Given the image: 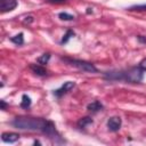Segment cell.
<instances>
[{"instance_id": "6da1fadb", "label": "cell", "mask_w": 146, "mask_h": 146, "mask_svg": "<svg viewBox=\"0 0 146 146\" xmlns=\"http://www.w3.org/2000/svg\"><path fill=\"white\" fill-rule=\"evenodd\" d=\"M11 125L21 130L30 131H41L50 137L57 135L55 124L46 119L41 117H30V116H17L11 121Z\"/></svg>"}, {"instance_id": "7a4b0ae2", "label": "cell", "mask_w": 146, "mask_h": 146, "mask_svg": "<svg viewBox=\"0 0 146 146\" xmlns=\"http://www.w3.org/2000/svg\"><path fill=\"white\" fill-rule=\"evenodd\" d=\"M105 79L111 81H127L130 83H139L143 80V70L138 66L124 71H111L105 73Z\"/></svg>"}, {"instance_id": "3957f363", "label": "cell", "mask_w": 146, "mask_h": 146, "mask_svg": "<svg viewBox=\"0 0 146 146\" xmlns=\"http://www.w3.org/2000/svg\"><path fill=\"white\" fill-rule=\"evenodd\" d=\"M63 60H65L70 65L74 66V67H78L79 70H82L84 72H89V73H96V72H98V70L96 68V66L94 64H91L89 62H86V60L73 59V58H67V57H64Z\"/></svg>"}, {"instance_id": "277c9868", "label": "cell", "mask_w": 146, "mask_h": 146, "mask_svg": "<svg viewBox=\"0 0 146 146\" xmlns=\"http://www.w3.org/2000/svg\"><path fill=\"white\" fill-rule=\"evenodd\" d=\"M74 87H75V82H74V81H66V82H64V84H63L60 88L54 90V95H55L57 98H60L63 95L67 94V92H68L70 90H72Z\"/></svg>"}, {"instance_id": "5b68a950", "label": "cell", "mask_w": 146, "mask_h": 146, "mask_svg": "<svg viewBox=\"0 0 146 146\" xmlns=\"http://www.w3.org/2000/svg\"><path fill=\"white\" fill-rule=\"evenodd\" d=\"M17 7V0H0V11L2 14L14 10Z\"/></svg>"}, {"instance_id": "8992f818", "label": "cell", "mask_w": 146, "mask_h": 146, "mask_svg": "<svg viewBox=\"0 0 146 146\" xmlns=\"http://www.w3.org/2000/svg\"><path fill=\"white\" fill-rule=\"evenodd\" d=\"M121 124H122V120L120 116H112L107 121V128L110 131H113V132L119 131L121 128Z\"/></svg>"}, {"instance_id": "52a82bcc", "label": "cell", "mask_w": 146, "mask_h": 146, "mask_svg": "<svg viewBox=\"0 0 146 146\" xmlns=\"http://www.w3.org/2000/svg\"><path fill=\"white\" fill-rule=\"evenodd\" d=\"M1 139L5 143L13 144V143H15V141H17L19 139V135L18 133H15V132H3L1 135Z\"/></svg>"}, {"instance_id": "ba28073f", "label": "cell", "mask_w": 146, "mask_h": 146, "mask_svg": "<svg viewBox=\"0 0 146 146\" xmlns=\"http://www.w3.org/2000/svg\"><path fill=\"white\" fill-rule=\"evenodd\" d=\"M30 68L32 70V72L39 76H44L47 75V70L44 68L43 65H40V64H32L30 66Z\"/></svg>"}, {"instance_id": "9c48e42d", "label": "cell", "mask_w": 146, "mask_h": 146, "mask_svg": "<svg viewBox=\"0 0 146 146\" xmlns=\"http://www.w3.org/2000/svg\"><path fill=\"white\" fill-rule=\"evenodd\" d=\"M103 108H104L103 104L100 102H98V100H94L92 103L88 104V106H87V110L89 112H91V113H97V112L102 111Z\"/></svg>"}, {"instance_id": "30bf717a", "label": "cell", "mask_w": 146, "mask_h": 146, "mask_svg": "<svg viewBox=\"0 0 146 146\" xmlns=\"http://www.w3.org/2000/svg\"><path fill=\"white\" fill-rule=\"evenodd\" d=\"M91 123H92V119L89 117V116H84V117H81V119L78 121L76 125H78L79 129H84L88 124H91Z\"/></svg>"}, {"instance_id": "8fae6325", "label": "cell", "mask_w": 146, "mask_h": 146, "mask_svg": "<svg viewBox=\"0 0 146 146\" xmlns=\"http://www.w3.org/2000/svg\"><path fill=\"white\" fill-rule=\"evenodd\" d=\"M10 41H11L13 43L17 44V46H21V44L24 43V34H23V33L16 34V35H14V36L10 38Z\"/></svg>"}, {"instance_id": "7c38bea8", "label": "cell", "mask_w": 146, "mask_h": 146, "mask_svg": "<svg viewBox=\"0 0 146 146\" xmlns=\"http://www.w3.org/2000/svg\"><path fill=\"white\" fill-rule=\"evenodd\" d=\"M31 104H32V100H31L30 96H27V95H23V96H22V102H21V107H23V108H27V107L31 106Z\"/></svg>"}, {"instance_id": "4fadbf2b", "label": "cell", "mask_w": 146, "mask_h": 146, "mask_svg": "<svg viewBox=\"0 0 146 146\" xmlns=\"http://www.w3.org/2000/svg\"><path fill=\"white\" fill-rule=\"evenodd\" d=\"M74 35H75V33H74L72 30H67L66 33L63 35V38H62V40H60V43H62V44L66 43V42H67L72 36H74Z\"/></svg>"}, {"instance_id": "5bb4252c", "label": "cell", "mask_w": 146, "mask_h": 146, "mask_svg": "<svg viewBox=\"0 0 146 146\" xmlns=\"http://www.w3.org/2000/svg\"><path fill=\"white\" fill-rule=\"evenodd\" d=\"M49 59H50V54L49 52H46V54H43L42 56H40L39 58H38V63L40 64V65H46L48 62H49Z\"/></svg>"}, {"instance_id": "9a60e30c", "label": "cell", "mask_w": 146, "mask_h": 146, "mask_svg": "<svg viewBox=\"0 0 146 146\" xmlns=\"http://www.w3.org/2000/svg\"><path fill=\"white\" fill-rule=\"evenodd\" d=\"M58 17L62 21H73L74 19V16L71 15V14H67V13H59Z\"/></svg>"}, {"instance_id": "2e32d148", "label": "cell", "mask_w": 146, "mask_h": 146, "mask_svg": "<svg viewBox=\"0 0 146 146\" xmlns=\"http://www.w3.org/2000/svg\"><path fill=\"white\" fill-rule=\"evenodd\" d=\"M129 10L144 11V10H146V3H144V5H135V6H131V7L129 8Z\"/></svg>"}, {"instance_id": "e0dca14e", "label": "cell", "mask_w": 146, "mask_h": 146, "mask_svg": "<svg viewBox=\"0 0 146 146\" xmlns=\"http://www.w3.org/2000/svg\"><path fill=\"white\" fill-rule=\"evenodd\" d=\"M143 71H146V58H144V59H141L140 60V63H139V65H138Z\"/></svg>"}, {"instance_id": "ac0fdd59", "label": "cell", "mask_w": 146, "mask_h": 146, "mask_svg": "<svg viewBox=\"0 0 146 146\" xmlns=\"http://www.w3.org/2000/svg\"><path fill=\"white\" fill-rule=\"evenodd\" d=\"M47 2H49V3H64V2H66L67 0H46Z\"/></svg>"}, {"instance_id": "d6986e66", "label": "cell", "mask_w": 146, "mask_h": 146, "mask_svg": "<svg viewBox=\"0 0 146 146\" xmlns=\"http://www.w3.org/2000/svg\"><path fill=\"white\" fill-rule=\"evenodd\" d=\"M34 19H33V17L32 16H27V17H25V19H24V24H30V23H32Z\"/></svg>"}, {"instance_id": "ffe728a7", "label": "cell", "mask_w": 146, "mask_h": 146, "mask_svg": "<svg viewBox=\"0 0 146 146\" xmlns=\"http://www.w3.org/2000/svg\"><path fill=\"white\" fill-rule=\"evenodd\" d=\"M137 39H138L139 42H141V43H146V38H145V36H143V35H138Z\"/></svg>"}, {"instance_id": "44dd1931", "label": "cell", "mask_w": 146, "mask_h": 146, "mask_svg": "<svg viewBox=\"0 0 146 146\" xmlns=\"http://www.w3.org/2000/svg\"><path fill=\"white\" fill-rule=\"evenodd\" d=\"M0 106H1V110H6V107H7L6 102L5 100H0Z\"/></svg>"}, {"instance_id": "7402d4cb", "label": "cell", "mask_w": 146, "mask_h": 146, "mask_svg": "<svg viewBox=\"0 0 146 146\" xmlns=\"http://www.w3.org/2000/svg\"><path fill=\"white\" fill-rule=\"evenodd\" d=\"M91 13H92L91 8H87V14H91Z\"/></svg>"}]
</instances>
